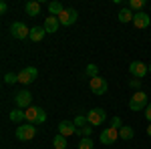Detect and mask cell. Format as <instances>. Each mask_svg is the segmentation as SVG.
<instances>
[{
	"mask_svg": "<svg viewBox=\"0 0 151 149\" xmlns=\"http://www.w3.org/2000/svg\"><path fill=\"white\" fill-rule=\"evenodd\" d=\"M149 73H151V63H149Z\"/></svg>",
	"mask_w": 151,
	"mask_h": 149,
	"instance_id": "cell-34",
	"label": "cell"
},
{
	"mask_svg": "<svg viewBox=\"0 0 151 149\" xmlns=\"http://www.w3.org/2000/svg\"><path fill=\"white\" fill-rule=\"evenodd\" d=\"M147 105H149V101H147V95H145L143 91H137L131 99H129V109H131V111H141V109L145 111Z\"/></svg>",
	"mask_w": 151,
	"mask_h": 149,
	"instance_id": "cell-1",
	"label": "cell"
},
{
	"mask_svg": "<svg viewBox=\"0 0 151 149\" xmlns=\"http://www.w3.org/2000/svg\"><path fill=\"white\" fill-rule=\"evenodd\" d=\"M65 10V6L60 2H48V12L50 16H60V12Z\"/></svg>",
	"mask_w": 151,
	"mask_h": 149,
	"instance_id": "cell-20",
	"label": "cell"
},
{
	"mask_svg": "<svg viewBox=\"0 0 151 149\" xmlns=\"http://www.w3.org/2000/svg\"><path fill=\"white\" fill-rule=\"evenodd\" d=\"M36 135V127L32 123H24V125L16 127V139L18 141H30Z\"/></svg>",
	"mask_w": 151,
	"mask_h": 149,
	"instance_id": "cell-3",
	"label": "cell"
},
{
	"mask_svg": "<svg viewBox=\"0 0 151 149\" xmlns=\"http://www.w3.org/2000/svg\"><path fill=\"white\" fill-rule=\"evenodd\" d=\"M14 101H16V107H18V109H24V111H26L28 107H32V105H30V103H32V95H30V91L24 89V91L16 93Z\"/></svg>",
	"mask_w": 151,
	"mask_h": 149,
	"instance_id": "cell-8",
	"label": "cell"
},
{
	"mask_svg": "<svg viewBox=\"0 0 151 149\" xmlns=\"http://www.w3.org/2000/svg\"><path fill=\"white\" fill-rule=\"evenodd\" d=\"M42 111H45V109H40V107H36V105L28 107V109L24 111V113H26V121L32 123V125H36V123H38V117L42 115Z\"/></svg>",
	"mask_w": 151,
	"mask_h": 149,
	"instance_id": "cell-12",
	"label": "cell"
},
{
	"mask_svg": "<svg viewBox=\"0 0 151 149\" xmlns=\"http://www.w3.org/2000/svg\"><path fill=\"white\" fill-rule=\"evenodd\" d=\"M6 10H8V4H6V2H0V12L4 14Z\"/></svg>",
	"mask_w": 151,
	"mask_h": 149,
	"instance_id": "cell-32",
	"label": "cell"
},
{
	"mask_svg": "<svg viewBox=\"0 0 151 149\" xmlns=\"http://www.w3.org/2000/svg\"><path fill=\"white\" fill-rule=\"evenodd\" d=\"M147 135L151 137V123H149V127H147Z\"/></svg>",
	"mask_w": 151,
	"mask_h": 149,
	"instance_id": "cell-33",
	"label": "cell"
},
{
	"mask_svg": "<svg viewBox=\"0 0 151 149\" xmlns=\"http://www.w3.org/2000/svg\"><path fill=\"white\" fill-rule=\"evenodd\" d=\"M24 10H26V14H28V16H38V14H40V2H36V0L26 2Z\"/></svg>",
	"mask_w": 151,
	"mask_h": 149,
	"instance_id": "cell-16",
	"label": "cell"
},
{
	"mask_svg": "<svg viewBox=\"0 0 151 149\" xmlns=\"http://www.w3.org/2000/svg\"><path fill=\"white\" fill-rule=\"evenodd\" d=\"M75 125H77V129H81V127L85 125H89V121H87V115H77L75 117V121H73Z\"/></svg>",
	"mask_w": 151,
	"mask_h": 149,
	"instance_id": "cell-24",
	"label": "cell"
},
{
	"mask_svg": "<svg viewBox=\"0 0 151 149\" xmlns=\"http://www.w3.org/2000/svg\"><path fill=\"white\" fill-rule=\"evenodd\" d=\"M77 18H79V12L75 8H65L58 16V22H60V26H70V24L77 22Z\"/></svg>",
	"mask_w": 151,
	"mask_h": 149,
	"instance_id": "cell-6",
	"label": "cell"
},
{
	"mask_svg": "<svg viewBox=\"0 0 151 149\" xmlns=\"http://www.w3.org/2000/svg\"><path fill=\"white\" fill-rule=\"evenodd\" d=\"M45 121H47V113H45V111H42V115H40V117H38V123H36V125H40V123H45Z\"/></svg>",
	"mask_w": 151,
	"mask_h": 149,
	"instance_id": "cell-31",
	"label": "cell"
},
{
	"mask_svg": "<svg viewBox=\"0 0 151 149\" xmlns=\"http://www.w3.org/2000/svg\"><path fill=\"white\" fill-rule=\"evenodd\" d=\"M133 135H135V131L131 129L129 125H123L121 129H119V139H123V141H129V139H133Z\"/></svg>",
	"mask_w": 151,
	"mask_h": 149,
	"instance_id": "cell-19",
	"label": "cell"
},
{
	"mask_svg": "<svg viewBox=\"0 0 151 149\" xmlns=\"http://www.w3.org/2000/svg\"><path fill=\"white\" fill-rule=\"evenodd\" d=\"M141 83H143V81H141V79H133V81H131V83H129V85H131L133 89H139V87H141Z\"/></svg>",
	"mask_w": 151,
	"mask_h": 149,
	"instance_id": "cell-29",
	"label": "cell"
},
{
	"mask_svg": "<svg viewBox=\"0 0 151 149\" xmlns=\"http://www.w3.org/2000/svg\"><path fill=\"white\" fill-rule=\"evenodd\" d=\"M131 149H133V147H131Z\"/></svg>",
	"mask_w": 151,
	"mask_h": 149,
	"instance_id": "cell-35",
	"label": "cell"
},
{
	"mask_svg": "<svg viewBox=\"0 0 151 149\" xmlns=\"http://www.w3.org/2000/svg\"><path fill=\"white\" fill-rule=\"evenodd\" d=\"M101 143L103 145H113L117 139H119V129H113V127H107L101 131Z\"/></svg>",
	"mask_w": 151,
	"mask_h": 149,
	"instance_id": "cell-10",
	"label": "cell"
},
{
	"mask_svg": "<svg viewBox=\"0 0 151 149\" xmlns=\"http://www.w3.org/2000/svg\"><path fill=\"white\" fill-rule=\"evenodd\" d=\"M89 87H91V91L95 93V95H105V93L109 91V85H107V81L101 79V77H95V79L89 81Z\"/></svg>",
	"mask_w": 151,
	"mask_h": 149,
	"instance_id": "cell-9",
	"label": "cell"
},
{
	"mask_svg": "<svg viewBox=\"0 0 151 149\" xmlns=\"http://www.w3.org/2000/svg\"><path fill=\"white\" fill-rule=\"evenodd\" d=\"M10 32H12L14 38L24 40V38H28V35H30V28H28L24 22H12L10 24Z\"/></svg>",
	"mask_w": 151,
	"mask_h": 149,
	"instance_id": "cell-7",
	"label": "cell"
},
{
	"mask_svg": "<svg viewBox=\"0 0 151 149\" xmlns=\"http://www.w3.org/2000/svg\"><path fill=\"white\" fill-rule=\"evenodd\" d=\"M87 121H89V125H93V127L103 125L105 121H107V113H105V109H101V107L91 109V111L87 113Z\"/></svg>",
	"mask_w": 151,
	"mask_h": 149,
	"instance_id": "cell-2",
	"label": "cell"
},
{
	"mask_svg": "<svg viewBox=\"0 0 151 149\" xmlns=\"http://www.w3.org/2000/svg\"><path fill=\"white\" fill-rule=\"evenodd\" d=\"M79 149H93V139L91 137H83L79 141Z\"/></svg>",
	"mask_w": 151,
	"mask_h": 149,
	"instance_id": "cell-25",
	"label": "cell"
},
{
	"mask_svg": "<svg viewBox=\"0 0 151 149\" xmlns=\"http://www.w3.org/2000/svg\"><path fill=\"white\" fill-rule=\"evenodd\" d=\"M129 73H131V77L133 79H141L149 73V65H145V63H141V60H133L131 65H129Z\"/></svg>",
	"mask_w": 151,
	"mask_h": 149,
	"instance_id": "cell-4",
	"label": "cell"
},
{
	"mask_svg": "<svg viewBox=\"0 0 151 149\" xmlns=\"http://www.w3.org/2000/svg\"><path fill=\"white\" fill-rule=\"evenodd\" d=\"M143 6H145V0H131V2H129V8H131V10L141 12V10H143Z\"/></svg>",
	"mask_w": 151,
	"mask_h": 149,
	"instance_id": "cell-23",
	"label": "cell"
},
{
	"mask_svg": "<svg viewBox=\"0 0 151 149\" xmlns=\"http://www.w3.org/2000/svg\"><path fill=\"white\" fill-rule=\"evenodd\" d=\"M133 16H135V12L129 6H125V8L119 10V22H133Z\"/></svg>",
	"mask_w": 151,
	"mask_h": 149,
	"instance_id": "cell-17",
	"label": "cell"
},
{
	"mask_svg": "<svg viewBox=\"0 0 151 149\" xmlns=\"http://www.w3.org/2000/svg\"><path fill=\"white\" fill-rule=\"evenodd\" d=\"M87 75H89L91 79L99 77V69H97V65H89V67H87Z\"/></svg>",
	"mask_w": 151,
	"mask_h": 149,
	"instance_id": "cell-28",
	"label": "cell"
},
{
	"mask_svg": "<svg viewBox=\"0 0 151 149\" xmlns=\"http://www.w3.org/2000/svg\"><path fill=\"white\" fill-rule=\"evenodd\" d=\"M145 119H147V121L151 123V103L147 105V109H145Z\"/></svg>",
	"mask_w": 151,
	"mask_h": 149,
	"instance_id": "cell-30",
	"label": "cell"
},
{
	"mask_svg": "<svg viewBox=\"0 0 151 149\" xmlns=\"http://www.w3.org/2000/svg\"><path fill=\"white\" fill-rule=\"evenodd\" d=\"M77 135H81V137H91L93 135V125H85L81 129H77Z\"/></svg>",
	"mask_w": 151,
	"mask_h": 149,
	"instance_id": "cell-22",
	"label": "cell"
},
{
	"mask_svg": "<svg viewBox=\"0 0 151 149\" xmlns=\"http://www.w3.org/2000/svg\"><path fill=\"white\" fill-rule=\"evenodd\" d=\"M4 83H8V85L18 83V73H6V75H4Z\"/></svg>",
	"mask_w": 151,
	"mask_h": 149,
	"instance_id": "cell-26",
	"label": "cell"
},
{
	"mask_svg": "<svg viewBox=\"0 0 151 149\" xmlns=\"http://www.w3.org/2000/svg\"><path fill=\"white\" fill-rule=\"evenodd\" d=\"M58 133L65 135V137L75 135V133H77V125H75L73 121H60V123H58Z\"/></svg>",
	"mask_w": 151,
	"mask_h": 149,
	"instance_id": "cell-13",
	"label": "cell"
},
{
	"mask_svg": "<svg viewBox=\"0 0 151 149\" xmlns=\"http://www.w3.org/2000/svg\"><path fill=\"white\" fill-rule=\"evenodd\" d=\"M151 22V18H149V14L147 12H135V16H133V24H135V28H147Z\"/></svg>",
	"mask_w": 151,
	"mask_h": 149,
	"instance_id": "cell-11",
	"label": "cell"
},
{
	"mask_svg": "<svg viewBox=\"0 0 151 149\" xmlns=\"http://www.w3.org/2000/svg\"><path fill=\"white\" fill-rule=\"evenodd\" d=\"M36 77H38V71L35 67H24L20 73H18V83H22V85H30V83H35Z\"/></svg>",
	"mask_w": 151,
	"mask_h": 149,
	"instance_id": "cell-5",
	"label": "cell"
},
{
	"mask_svg": "<svg viewBox=\"0 0 151 149\" xmlns=\"http://www.w3.org/2000/svg\"><path fill=\"white\" fill-rule=\"evenodd\" d=\"M45 35H47L45 26H32V28H30V35H28V38H30L32 42H40V40L45 38Z\"/></svg>",
	"mask_w": 151,
	"mask_h": 149,
	"instance_id": "cell-14",
	"label": "cell"
},
{
	"mask_svg": "<svg viewBox=\"0 0 151 149\" xmlns=\"http://www.w3.org/2000/svg\"><path fill=\"white\" fill-rule=\"evenodd\" d=\"M52 145H55V149H67L69 143H67V137H65V135H60V133H58L57 137L52 139Z\"/></svg>",
	"mask_w": 151,
	"mask_h": 149,
	"instance_id": "cell-21",
	"label": "cell"
},
{
	"mask_svg": "<svg viewBox=\"0 0 151 149\" xmlns=\"http://www.w3.org/2000/svg\"><path fill=\"white\" fill-rule=\"evenodd\" d=\"M10 121L12 123H22V121H26V113H24L22 109H12L10 111Z\"/></svg>",
	"mask_w": 151,
	"mask_h": 149,
	"instance_id": "cell-18",
	"label": "cell"
},
{
	"mask_svg": "<svg viewBox=\"0 0 151 149\" xmlns=\"http://www.w3.org/2000/svg\"><path fill=\"white\" fill-rule=\"evenodd\" d=\"M109 127H113V129H121V127H123V121H121V117H111V121H109Z\"/></svg>",
	"mask_w": 151,
	"mask_h": 149,
	"instance_id": "cell-27",
	"label": "cell"
},
{
	"mask_svg": "<svg viewBox=\"0 0 151 149\" xmlns=\"http://www.w3.org/2000/svg\"><path fill=\"white\" fill-rule=\"evenodd\" d=\"M60 22H58V16H47V20H45V30L47 32H57Z\"/></svg>",
	"mask_w": 151,
	"mask_h": 149,
	"instance_id": "cell-15",
	"label": "cell"
}]
</instances>
